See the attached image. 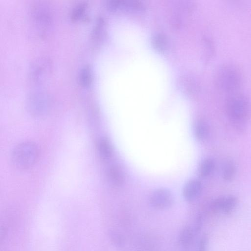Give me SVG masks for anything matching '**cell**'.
Segmentation results:
<instances>
[{"label":"cell","mask_w":251,"mask_h":251,"mask_svg":"<svg viewBox=\"0 0 251 251\" xmlns=\"http://www.w3.org/2000/svg\"><path fill=\"white\" fill-rule=\"evenodd\" d=\"M207 238L203 235L199 241L197 251H206Z\"/></svg>","instance_id":"obj_15"},{"label":"cell","mask_w":251,"mask_h":251,"mask_svg":"<svg viewBox=\"0 0 251 251\" xmlns=\"http://www.w3.org/2000/svg\"><path fill=\"white\" fill-rule=\"evenodd\" d=\"M194 233V230L189 226H187L183 228L179 235V241L182 246L187 247L191 244Z\"/></svg>","instance_id":"obj_11"},{"label":"cell","mask_w":251,"mask_h":251,"mask_svg":"<svg viewBox=\"0 0 251 251\" xmlns=\"http://www.w3.org/2000/svg\"><path fill=\"white\" fill-rule=\"evenodd\" d=\"M243 81L242 74L233 63H225L218 67L215 75V82L221 91L231 94L237 92Z\"/></svg>","instance_id":"obj_1"},{"label":"cell","mask_w":251,"mask_h":251,"mask_svg":"<svg viewBox=\"0 0 251 251\" xmlns=\"http://www.w3.org/2000/svg\"><path fill=\"white\" fill-rule=\"evenodd\" d=\"M215 167L214 161L211 158H207L201 163L199 168V174L202 177L209 176L213 172Z\"/></svg>","instance_id":"obj_10"},{"label":"cell","mask_w":251,"mask_h":251,"mask_svg":"<svg viewBox=\"0 0 251 251\" xmlns=\"http://www.w3.org/2000/svg\"><path fill=\"white\" fill-rule=\"evenodd\" d=\"M209 133V126L207 123L203 120L198 121L195 125V134L200 141L205 140Z\"/></svg>","instance_id":"obj_7"},{"label":"cell","mask_w":251,"mask_h":251,"mask_svg":"<svg viewBox=\"0 0 251 251\" xmlns=\"http://www.w3.org/2000/svg\"><path fill=\"white\" fill-rule=\"evenodd\" d=\"M225 110L229 118L237 126L245 123L251 115V103L245 94L235 92L229 94L225 101Z\"/></svg>","instance_id":"obj_2"},{"label":"cell","mask_w":251,"mask_h":251,"mask_svg":"<svg viewBox=\"0 0 251 251\" xmlns=\"http://www.w3.org/2000/svg\"><path fill=\"white\" fill-rule=\"evenodd\" d=\"M79 82L83 86H87L90 84L92 79V72L90 67L86 65L81 70L79 74Z\"/></svg>","instance_id":"obj_13"},{"label":"cell","mask_w":251,"mask_h":251,"mask_svg":"<svg viewBox=\"0 0 251 251\" xmlns=\"http://www.w3.org/2000/svg\"><path fill=\"white\" fill-rule=\"evenodd\" d=\"M150 202L153 208L164 210L169 208L172 205L173 197L169 190L160 188L151 194L150 198Z\"/></svg>","instance_id":"obj_5"},{"label":"cell","mask_w":251,"mask_h":251,"mask_svg":"<svg viewBox=\"0 0 251 251\" xmlns=\"http://www.w3.org/2000/svg\"><path fill=\"white\" fill-rule=\"evenodd\" d=\"M39 154V148L35 143L24 142L16 146L13 150L12 163L18 169H28L36 162Z\"/></svg>","instance_id":"obj_3"},{"label":"cell","mask_w":251,"mask_h":251,"mask_svg":"<svg viewBox=\"0 0 251 251\" xmlns=\"http://www.w3.org/2000/svg\"><path fill=\"white\" fill-rule=\"evenodd\" d=\"M108 176L110 181L115 185L120 186L124 182V174L121 169L116 166H112L109 170Z\"/></svg>","instance_id":"obj_9"},{"label":"cell","mask_w":251,"mask_h":251,"mask_svg":"<svg viewBox=\"0 0 251 251\" xmlns=\"http://www.w3.org/2000/svg\"><path fill=\"white\" fill-rule=\"evenodd\" d=\"M202 190L201 182L197 180H191L185 185L183 194L185 199L188 201H192L197 199Z\"/></svg>","instance_id":"obj_6"},{"label":"cell","mask_w":251,"mask_h":251,"mask_svg":"<svg viewBox=\"0 0 251 251\" xmlns=\"http://www.w3.org/2000/svg\"><path fill=\"white\" fill-rule=\"evenodd\" d=\"M237 202V198L233 195L219 197L212 201L210 208L215 213L228 214L235 209Z\"/></svg>","instance_id":"obj_4"},{"label":"cell","mask_w":251,"mask_h":251,"mask_svg":"<svg viewBox=\"0 0 251 251\" xmlns=\"http://www.w3.org/2000/svg\"><path fill=\"white\" fill-rule=\"evenodd\" d=\"M98 150L101 156L105 159L111 158L113 154V148L109 140L106 138L101 139L98 143Z\"/></svg>","instance_id":"obj_8"},{"label":"cell","mask_w":251,"mask_h":251,"mask_svg":"<svg viewBox=\"0 0 251 251\" xmlns=\"http://www.w3.org/2000/svg\"><path fill=\"white\" fill-rule=\"evenodd\" d=\"M236 173L234 163L231 160L227 161L224 164L223 169V178L226 181L232 180Z\"/></svg>","instance_id":"obj_12"},{"label":"cell","mask_w":251,"mask_h":251,"mask_svg":"<svg viewBox=\"0 0 251 251\" xmlns=\"http://www.w3.org/2000/svg\"><path fill=\"white\" fill-rule=\"evenodd\" d=\"M86 5L82 3L77 5L73 10L71 14V19L72 20H76L78 18L83 14L85 10Z\"/></svg>","instance_id":"obj_14"}]
</instances>
